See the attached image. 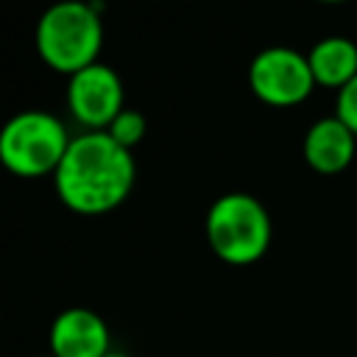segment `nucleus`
Instances as JSON below:
<instances>
[{"instance_id":"nucleus-1","label":"nucleus","mask_w":357,"mask_h":357,"mask_svg":"<svg viewBox=\"0 0 357 357\" xmlns=\"http://www.w3.org/2000/svg\"><path fill=\"white\" fill-rule=\"evenodd\" d=\"M137 178L128 148L117 145L106 131L73 137L59 170L53 173L61 204L81 215H103L120 206Z\"/></svg>"},{"instance_id":"nucleus-2","label":"nucleus","mask_w":357,"mask_h":357,"mask_svg":"<svg viewBox=\"0 0 357 357\" xmlns=\"http://www.w3.org/2000/svg\"><path fill=\"white\" fill-rule=\"evenodd\" d=\"M103 42L100 3L64 0L50 6L36 22V50L47 67L64 75L98 61Z\"/></svg>"},{"instance_id":"nucleus-3","label":"nucleus","mask_w":357,"mask_h":357,"mask_svg":"<svg viewBox=\"0 0 357 357\" xmlns=\"http://www.w3.org/2000/svg\"><path fill=\"white\" fill-rule=\"evenodd\" d=\"M206 240L229 265H251L271 245V215L248 192H226L206 212Z\"/></svg>"},{"instance_id":"nucleus-4","label":"nucleus","mask_w":357,"mask_h":357,"mask_svg":"<svg viewBox=\"0 0 357 357\" xmlns=\"http://www.w3.org/2000/svg\"><path fill=\"white\" fill-rule=\"evenodd\" d=\"M73 137H67V128L59 117L28 109L14 114L3 131H0V162L22 176L36 178L45 173H56Z\"/></svg>"},{"instance_id":"nucleus-5","label":"nucleus","mask_w":357,"mask_h":357,"mask_svg":"<svg viewBox=\"0 0 357 357\" xmlns=\"http://www.w3.org/2000/svg\"><path fill=\"white\" fill-rule=\"evenodd\" d=\"M248 84L268 106H296L312 92L315 78L307 56L276 45L254 56L248 67Z\"/></svg>"},{"instance_id":"nucleus-6","label":"nucleus","mask_w":357,"mask_h":357,"mask_svg":"<svg viewBox=\"0 0 357 357\" xmlns=\"http://www.w3.org/2000/svg\"><path fill=\"white\" fill-rule=\"evenodd\" d=\"M67 103L81 126H86L89 131H106L112 120L126 109L120 75L100 61L78 70L75 75H70Z\"/></svg>"},{"instance_id":"nucleus-7","label":"nucleus","mask_w":357,"mask_h":357,"mask_svg":"<svg viewBox=\"0 0 357 357\" xmlns=\"http://www.w3.org/2000/svg\"><path fill=\"white\" fill-rule=\"evenodd\" d=\"M50 351L53 357H106L112 351L109 326L98 312L70 307L50 326Z\"/></svg>"},{"instance_id":"nucleus-8","label":"nucleus","mask_w":357,"mask_h":357,"mask_svg":"<svg viewBox=\"0 0 357 357\" xmlns=\"http://www.w3.org/2000/svg\"><path fill=\"white\" fill-rule=\"evenodd\" d=\"M357 137L335 114L312 123L304 137V162L318 173H340L354 159Z\"/></svg>"},{"instance_id":"nucleus-9","label":"nucleus","mask_w":357,"mask_h":357,"mask_svg":"<svg viewBox=\"0 0 357 357\" xmlns=\"http://www.w3.org/2000/svg\"><path fill=\"white\" fill-rule=\"evenodd\" d=\"M307 61L315 84L321 86H332L340 92L357 78V45L346 36H326L315 42L307 53Z\"/></svg>"},{"instance_id":"nucleus-10","label":"nucleus","mask_w":357,"mask_h":357,"mask_svg":"<svg viewBox=\"0 0 357 357\" xmlns=\"http://www.w3.org/2000/svg\"><path fill=\"white\" fill-rule=\"evenodd\" d=\"M106 134L117 142V145H123V148H134L142 137H145V117L137 112V109H123L114 120H112V126L106 128Z\"/></svg>"},{"instance_id":"nucleus-11","label":"nucleus","mask_w":357,"mask_h":357,"mask_svg":"<svg viewBox=\"0 0 357 357\" xmlns=\"http://www.w3.org/2000/svg\"><path fill=\"white\" fill-rule=\"evenodd\" d=\"M337 117L354 131L357 137V78L351 84H346L340 92H337Z\"/></svg>"},{"instance_id":"nucleus-12","label":"nucleus","mask_w":357,"mask_h":357,"mask_svg":"<svg viewBox=\"0 0 357 357\" xmlns=\"http://www.w3.org/2000/svg\"><path fill=\"white\" fill-rule=\"evenodd\" d=\"M106 357H131V354H123V351H109Z\"/></svg>"},{"instance_id":"nucleus-13","label":"nucleus","mask_w":357,"mask_h":357,"mask_svg":"<svg viewBox=\"0 0 357 357\" xmlns=\"http://www.w3.org/2000/svg\"><path fill=\"white\" fill-rule=\"evenodd\" d=\"M50 357H53V354H50Z\"/></svg>"}]
</instances>
